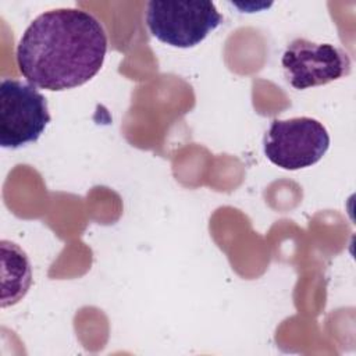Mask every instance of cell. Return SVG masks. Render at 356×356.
<instances>
[{
	"instance_id": "5b68a950",
	"label": "cell",
	"mask_w": 356,
	"mask_h": 356,
	"mask_svg": "<svg viewBox=\"0 0 356 356\" xmlns=\"http://www.w3.org/2000/svg\"><path fill=\"white\" fill-rule=\"evenodd\" d=\"M281 64L289 85L299 90L330 83L350 72V58L345 50L305 38H296L286 46Z\"/></svg>"
},
{
	"instance_id": "277c9868",
	"label": "cell",
	"mask_w": 356,
	"mask_h": 356,
	"mask_svg": "<svg viewBox=\"0 0 356 356\" xmlns=\"http://www.w3.org/2000/svg\"><path fill=\"white\" fill-rule=\"evenodd\" d=\"M50 122L46 97L18 79L0 82V145L18 149L36 142Z\"/></svg>"
},
{
	"instance_id": "7a4b0ae2",
	"label": "cell",
	"mask_w": 356,
	"mask_h": 356,
	"mask_svg": "<svg viewBox=\"0 0 356 356\" xmlns=\"http://www.w3.org/2000/svg\"><path fill=\"white\" fill-rule=\"evenodd\" d=\"M222 15L211 1L152 0L146 4L145 21L160 42L189 49L206 39L222 22Z\"/></svg>"
},
{
	"instance_id": "6da1fadb",
	"label": "cell",
	"mask_w": 356,
	"mask_h": 356,
	"mask_svg": "<svg viewBox=\"0 0 356 356\" xmlns=\"http://www.w3.org/2000/svg\"><path fill=\"white\" fill-rule=\"evenodd\" d=\"M107 35L102 22L81 8H54L38 15L17 44V65L33 86L65 90L90 81L102 68Z\"/></svg>"
},
{
	"instance_id": "3957f363",
	"label": "cell",
	"mask_w": 356,
	"mask_h": 356,
	"mask_svg": "<svg viewBox=\"0 0 356 356\" xmlns=\"http://www.w3.org/2000/svg\"><path fill=\"white\" fill-rule=\"evenodd\" d=\"M330 147V134L316 118L274 120L263 138L266 157L284 170L295 171L318 163Z\"/></svg>"
}]
</instances>
